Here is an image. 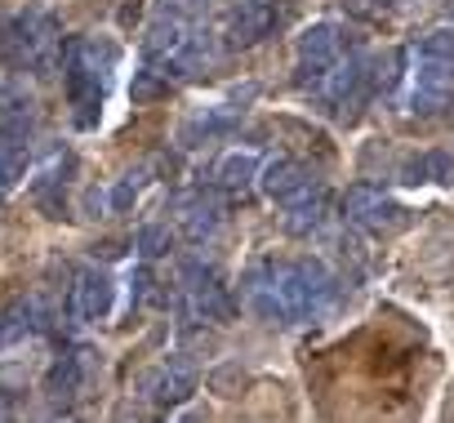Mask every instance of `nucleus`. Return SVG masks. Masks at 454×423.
I'll return each mask as SVG.
<instances>
[{
  "label": "nucleus",
  "instance_id": "obj_1",
  "mask_svg": "<svg viewBox=\"0 0 454 423\" xmlns=\"http://www.w3.org/2000/svg\"><path fill=\"white\" fill-rule=\"evenodd\" d=\"M156 94H160V81H152V76L134 81V98H156Z\"/></svg>",
  "mask_w": 454,
  "mask_h": 423
}]
</instances>
